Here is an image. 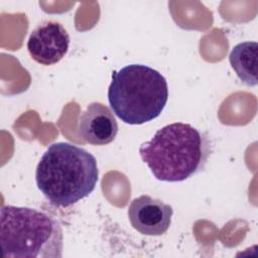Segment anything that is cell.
Returning a JSON list of instances; mask_svg holds the SVG:
<instances>
[{
	"mask_svg": "<svg viewBox=\"0 0 258 258\" xmlns=\"http://www.w3.org/2000/svg\"><path fill=\"white\" fill-rule=\"evenodd\" d=\"M212 153L208 135L187 123L163 126L139 147L153 176L161 181H183L202 171Z\"/></svg>",
	"mask_w": 258,
	"mask_h": 258,
	"instance_id": "cell-1",
	"label": "cell"
},
{
	"mask_svg": "<svg viewBox=\"0 0 258 258\" xmlns=\"http://www.w3.org/2000/svg\"><path fill=\"white\" fill-rule=\"evenodd\" d=\"M99 169L95 156L69 142H55L42 154L35 171L38 189L54 206L69 207L96 187Z\"/></svg>",
	"mask_w": 258,
	"mask_h": 258,
	"instance_id": "cell-2",
	"label": "cell"
},
{
	"mask_svg": "<svg viewBox=\"0 0 258 258\" xmlns=\"http://www.w3.org/2000/svg\"><path fill=\"white\" fill-rule=\"evenodd\" d=\"M0 242L5 258H59L63 234L50 214L28 207L2 206Z\"/></svg>",
	"mask_w": 258,
	"mask_h": 258,
	"instance_id": "cell-3",
	"label": "cell"
},
{
	"mask_svg": "<svg viewBox=\"0 0 258 258\" xmlns=\"http://www.w3.org/2000/svg\"><path fill=\"white\" fill-rule=\"evenodd\" d=\"M167 100L165 78L148 66L128 64L112 74L108 101L115 115L126 124L140 125L157 118Z\"/></svg>",
	"mask_w": 258,
	"mask_h": 258,
	"instance_id": "cell-4",
	"label": "cell"
},
{
	"mask_svg": "<svg viewBox=\"0 0 258 258\" xmlns=\"http://www.w3.org/2000/svg\"><path fill=\"white\" fill-rule=\"evenodd\" d=\"M69 46L70 35L67 29L53 20H46L37 25L27 41L30 56L43 66L57 63L67 54Z\"/></svg>",
	"mask_w": 258,
	"mask_h": 258,
	"instance_id": "cell-5",
	"label": "cell"
},
{
	"mask_svg": "<svg viewBox=\"0 0 258 258\" xmlns=\"http://www.w3.org/2000/svg\"><path fill=\"white\" fill-rule=\"evenodd\" d=\"M172 207L150 196L134 199L128 207V218L131 226L145 236L164 234L171 223Z\"/></svg>",
	"mask_w": 258,
	"mask_h": 258,
	"instance_id": "cell-6",
	"label": "cell"
},
{
	"mask_svg": "<svg viewBox=\"0 0 258 258\" xmlns=\"http://www.w3.org/2000/svg\"><path fill=\"white\" fill-rule=\"evenodd\" d=\"M118 133L117 121L111 110L102 103H91L78 119V134L92 145L111 143Z\"/></svg>",
	"mask_w": 258,
	"mask_h": 258,
	"instance_id": "cell-7",
	"label": "cell"
},
{
	"mask_svg": "<svg viewBox=\"0 0 258 258\" xmlns=\"http://www.w3.org/2000/svg\"><path fill=\"white\" fill-rule=\"evenodd\" d=\"M258 43L244 41L236 44L229 55L232 69L238 78L247 86H256L257 80Z\"/></svg>",
	"mask_w": 258,
	"mask_h": 258,
	"instance_id": "cell-8",
	"label": "cell"
}]
</instances>
